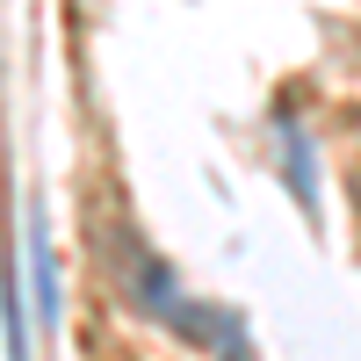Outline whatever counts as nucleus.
Returning a JSON list of instances; mask_svg holds the SVG:
<instances>
[{
    "label": "nucleus",
    "instance_id": "1",
    "mask_svg": "<svg viewBox=\"0 0 361 361\" xmlns=\"http://www.w3.org/2000/svg\"><path fill=\"white\" fill-rule=\"evenodd\" d=\"M22 282H29V318H37V333H51V340H58L66 289H58V253H51L44 202H29V209H22Z\"/></svg>",
    "mask_w": 361,
    "mask_h": 361
},
{
    "label": "nucleus",
    "instance_id": "2",
    "mask_svg": "<svg viewBox=\"0 0 361 361\" xmlns=\"http://www.w3.org/2000/svg\"><path fill=\"white\" fill-rule=\"evenodd\" d=\"M275 159H282V180H289V195H296V209L318 224L325 217V188H318V152H311V137H304V123H296L289 109H275Z\"/></svg>",
    "mask_w": 361,
    "mask_h": 361
}]
</instances>
